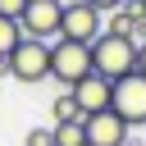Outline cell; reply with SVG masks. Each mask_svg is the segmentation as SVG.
<instances>
[{
    "mask_svg": "<svg viewBox=\"0 0 146 146\" xmlns=\"http://www.w3.org/2000/svg\"><path fill=\"white\" fill-rule=\"evenodd\" d=\"M137 68V41L132 36H119V32H100L91 41V73L119 82L123 73Z\"/></svg>",
    "mask_w": 146,
    "mask_h": 146,
    "instance_id": "1",
    "label": "cell"
},
{
    "mask_svg": "<svg viewBox=\"0 0 146 146\" xmlns=\"http://www.w3.org/2000/svg\"><path fill=\"white\" fill-rule=\"evenodd\" d=\"M87 73H91V46L64 41V36H59V41L50 46V78L64 82V91H68V87H78Z\"/></svg>",
    "mask_w": 146,
    "mask_h": 146,
    "instance_id": "2",
    "label": "cell"
},
{
    "mask_svg": "<svg viewBox=\"0 0 146 146\" xmlns=\"http://www.w3.org/2000/svg\"><path fill=\"white\" fill-rule=\"evenodd\" d=\"M110 110L128 123V128H146V73H123L114 82V96H110Z\"/></svg>",
    "mask_w": 146,
    "mask_h": 146,
    "instance_id": "3",
    "label": "cell"
},
{
    "mask_svg": "<svg viewBox=\"0 0 146 146\" xmlns=\"http://www.w3.org/2000/svg\"><path fill=\"white\" fill-rule=\"evenodd\" d=\"M9 78H18V82H41V78H50V41L23 36V41L9 50Z\"/></svg>",
    "mask_w": 146,
    "mask_h": 146,
    "instance_id": "4",
    "label": "cell"
},
{
    "mask_svg": "<svg viewBox=\"0 0 146 146\" xmlns=\"http://www.w3.org/2000/svg\"><path fill=\"white\" fill-rule=\"evenodd\" d=\"M100 32H105V27H100V9H96V5H87V0L64 5V18H59V36H64V41H82V46H91Z\"/></svg>",
    "mask_w": 146,
    "mask_h": 146,
    "instance_id": "5",
    "label": "cell"
},
{
    "mask_svg": "<svg viewBox=\"0 0 146 146\" xmlns=\"http://www.w3.org/2000/svg\"><path fill=\"white\" fill-rule=\"evenodd\" d=\"M59 18H64V5L59 0H27L18 27H23V36L46 41V36H59Z\"/></svg>",
    "mask_w": 146,
    "mask_h": 146,
    "instance_id": "6",
    "label": "cell"
},
{
    "mask_svg": "<svg viewBox=\"0 0 146 146\" xmlns=\"http://www.w3.org/2000/svg\"><path fill=\"white\" fill-rule=\"evenodd\" d=\"M82 128H87V146H128V123H123L114 110L87 114Z\"/></svg>",
    "mask_w": 146,
    "mask_h": 146,
    "instance_id": "7",
    "label": "cell"
},
{
    "mask_svg": "<svg viewBox=\"0 0 146 146\" xmlns=\"http://www.w3.org/2000/svg\"><path fill=\"white\" fill-rule=\"evenodd\" d=\"M68 96L78 100V110H82V119H87V114H96V110H110L114 82H110V78H100V73H87L78 87H68Z\"/></svg>",
    "mask_w": 146,
    "mask_h": 146,
    "instance_id": "8",
    "label": "cell"
},
{
    "mask_svg": "<svg viewBox=\"0 0 146 146\" xmlns=\"http://www.w3.org/2000/svg\"><path fill=\"white\" fill-rule=\"evenodd\" d=\"M50 141H55V146H87V128H82V119L55 123V128H50Z\"/></svg>",
    "mask_w": 146,
    "mask_h": 146,
    "instance_id": "9",
    "label": "cell"
},
{
    "mask_svg": "<svg viewBox=\"0 0 146 146\" xmlns=\"http://www.w3.org/2000/svg\"><path fill=\"white\" fill-rule=\"evenodd\" d=\"M18 41H23V27H18V18H5V14H0V55L9 59V50H14Z\"/></svg>",
    "mask_w": 146,
    "mask_h": 146,
    "instance_id": "10",
    "label": "cell"
},
{
    "mask_svg": "<svg viewBox=\"0 0 146 146\" xmlns=\"http://www.w3.org/2000/svg\"><path fill=\"white\" fill-rule=\"evenodd\" d=\"M50 114H55V123H68V119H82V110H78V100H73L68 91H64V96H55Z\"/></svg>",
    "mask_w": 146,
    "mask_h": 146,
    "instance_id": "11",
    "label": "cell"
},
{
    "mask_svg": "<svg viewBox=\"0 0 146 146\" xmlns=\"http://www.w3.org/2000/svg\"><path fill=\"white\" fill-rule=\"evenodd\" d=\"M23 146H55V141H50V128H32V132L23 137Z\"/></svg>",
    "mask_w": 146,
    "mask_h": 146,
    "instance_id": "12",
    "label": "cell"
},
{
    "mask_svg": "<svg viewBox=\"0 0 146 146\" xmlns=\"http://www.w3.org/2000/svg\"><path fill=\"white\" fill-rule=\"evenodd\" d=\"M23 5H27V0H0V14H5V18H23Z\"/></svg>",
    "mask_w": 146,
    "mask_h": 146,
    "instance_id": "13",
    "label": "cell"
},
{
    "mask_svg": "<svg viewBox=\"0 0 146 146\" xmlns=\"http://www.w3.org/2000/svg\"><path fill=\"white\" fill-rule=\"evenodd\" d=\"M87 5H96V9H100V14H105V9H123V5H128V0H87Z\"/></svg>",
    "mask_w": 146,
    "mask_h": 146,
    "instance_id": "14",
    "label": "cell"
},
{
    "mask_svg": "<svg viewBox=\"0 0 146 146\" xmlns=\"http://www.w3.org/2000/svg\"><path fill=\"white\" fill-rule=\"evenodd\" d=\"M137 73H146V41H137Z\"/></svg>",
    "mask_w": 146,
    "mask_h": 146,
    "instance_id": "15",
    "label": "cell"
},
{
    "mask_svg": "<svg viewBox=\"0 0 146 146\" xmlns=\"http://www.w3.org/2000/svg\"><path fill=\"white\" fill-rule=\"evenodd\" d=\"M0 78H9V59L5 55H0Z\"/></svg>",
    "mask_w": 146,
    "mask_h": 146,
    "instance_id": "16",
    "label": "cell"
},
{
    "mask_svg": "<svg viewBox=\"0 0 146 146\" xmlns=\"http://www.w3.org/2000/svg\"><path fill=\"white\" fill-rule=\"evenodd\" d=\"M132 5H141V9H146V0H132Z\"/></svg>",
    "mask_w": 146,
    "mask_h": 146,
    "instance_id": "17",
    "label": "cell"
},
{
    "mask_svg": "<svg viewBox=\"0 0 146 146\" xmlns=\"http://www.w3.org/2000/svg\"><path fill=\"white\" fill-rule=\"evenodd\" d=\"M59 5H73V0H59Z\"/></svg>",
    "mask_w": 146,
    "mask_h": 146,
    "instance_id": "18",
    "label": "cell"
}]
</instances>
